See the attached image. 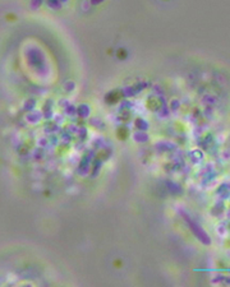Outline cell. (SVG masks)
<instances>
[{"instance_id": "cell-1", "label": "cell", "mask_w": 230, "mask_h": 287, "mask_svg": "<svg viewBox=\"0 0 230 287\" xmlns=\"http://www.w3.org/2000/svg\"><path fill=\"white\" fill-rule=\"evenodd\" d=\"M100 1H102V0H92V3H94V4H96V3H100Z\"/></svg>"}, {"instance_id": "cell-2", "label": "cell", "mask_w": 230, "mask_h": 287, "mask_svg": "<svg viewBox=\"0 0 230 287\" xmlns=\"http://www.w3.org/2000/svg\"><path fill=\"white\" fill-rule=\"evenodd\" d=\"M60 1H65V0H60Z\"/></svg>"}]
</instances>
